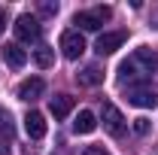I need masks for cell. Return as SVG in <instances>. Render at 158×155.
<instances>
[{
  "mask_svg": "<svg viewBox=\"0 0 158 155\" xmlns=\"http://www.w3.org/2000/svg\"><path fill=\"white\" fill-rule=\"evenodd\" d=\"M34 61H37L43 70L52 67V64H55V49H52V46H40L37 52H34Z\"/></svg>",
  "mask_w": 158,
  "mask_h": 155,
  "instance_id": "14",
  "label": "cell"
},
{
  "mask_svg": "<svg viewBox=\"0 0 158 155\" xmlns=\"http://www.w3.org/2000/svg\"><path fill=\"white\" fill-rule=\"evenodd\" d=\"M3 61H6L9 67H24V64H27V52L21 49L19 43H6V46H3Z\"/></svg>",
  "mask_w": 158,
  "mask_h": 155,
  "instance_id": "9",
  "label": "cell"
},
{
  "mask_svg": "<svg viewBox=\"0 0 158 155\" xmlns=\"http://www.w3.org/2000/svg\"><path fill=\"white\" fill-rule=\"evenodd\" d=\"M94 128H98V119H94L91 110H82L76 116V122H73V131H76V134H91Z\"/></svg>",
  "mask_w": 158,
  "mask_h": 155,
  "instance_id": "13",
  "label": "cell"
},
{
  "mask_svg": "<svg viewBox=\"0 0 158 155\" xmlns=\"http://www.w3.org/2000/svg\"><path fill=\"white\" fill-rule=\"evenodd\" d=\"M0 155H9V146H0Z\"/></svg>",
  "mask_w": 158,
  "mask_h": 155,
  "instance_id": "20",
  "label": "cell"
},
{
  "mask_svg": "<svg viewBox=\"0 0 158 155\" xmlns=\"http://www.w3.org/2000/svg\"><path fill=\"white\" fill-rule=\"evenodd\" d=\"M82 155H110V152L100 149V146H88V149H82Z\"/></svg>",
  "mask_w": 158,
  "mask_h": 155,
  "instance_id": "18",
  "label": "cell"
},
{
  "mask_svg": "<svg viewBox=\"0 0 158 155\" xmlns=\"http://www.w3.org/2000/svg\"><path fill=\"white\" fill-rule=\"evenodd\" d=\"M61 52H64V58L76 61L82 52H85V40H82V34L79 31H64L61 34Z\"/></svg>",
  "mask_w": 158,
  "mask_h": 155,
  "instance_id": "6",
  "label": "cell"
},
{
  "mask_svg": "<svg viewBox=\"0 0 158 155\" xmlns=\"http://www.w3.org/2000/svg\"><path fill=\"white\" fill-rule=\"evenodd\" d=\"M40 12H43V15H58V3L43 0V3H40Z\"/></svg>",
  "mask_w": 158,
  "mask_h": 155,
  "instance_id": "16",
  "label": "cell"
},
{
  "mask_svg": "<svg viewBox=\"0 0 158 155\" xmlns=\"http://www.w3.org/2000/svg\"><path fill=\"white\" fill-rule=\"evenodd\" d=\"M125 40H128L125 31H110V34H100V37H98L94 49H98V55H113L116 49L125 46Z\"/></svg>",
  "mask_w": 158,
  "mask_h": 155,
  "instance_id": "7",
  "label": "cell"
},
{
  "mask_svg": "<svg viewBox=\"0 0 158 155\" xmlns=\"http://www.w3.org/2000/svg\"><path fill=\"white\" fill-rule=\"evenodd\" d=\"M15 37L21 40V43H37L40 34H43V27H40V21L34 19V15H27V12H21L19 19H15Z\"/></svg>",
  "mask_w": 158,
  "mask_h": 155,
  "instance_id": "5",
  "label": "cell"
},
{
  "mask_svg": "<svg viewBox=\"0 0 158 155\" xmlns=\"http://www.w3.org/2000/svg\"><path fill=\"white\" fill-rule=\"evenodd\" d=\"M0 131H3V134H12V122H9V113H3V110H0Z\"/></svg>",
  "mask_w": 158,
  "mask_h": 155,
  "instance_id": "17",
  "label": "cell"
},
{
  "mask_svg": "<svg viewBox=\"0 0 158 155\" xmlns=\"http://www.w3.org/2000/svg\"><path fill=\"white\" fill-rule=\"evenodd\" d=\"M43 91H46V82L40 76H31V79H24L19 85V100H27V103H34V100H40L43 97Z\"/></svg>",
  "mask_w": 158,
  "mask_h": 155,
  "instance_id": "8",
  "label": "cell"
},
{
  "mask_svg": "<svg viewBox=\"0 0 158 155\" xmlns=\"http://www.w3.org/2000/svg\"><path fill=\"white\" fill-rule=\"evenodd\" d=\"M100 122H103V131L113 137H122L125 134V116H122V110H118L116 103H103V110H100Z\"/></svg>",
  "mask_w": 158,
  "mask_h": 155,
  "instance_id": "4",
  "label": "cell"
},
{
  "mask_svg": "<svg viewBox=\"0 0 158 155\" xmlns=\"http://www.w3.org/2000/svg\"><path fill=\"white\" fill-rule=\"evenodd\" d=\"M49 110H52L55 119H67L70 110H73V97H70V94H55L52 100H49Z\"/></svg>",
  "mask_w": 158,
  "mask_h": 155,
  "instance_id": "10",
  "label": "cell"
},
{
  "mask_svg": "<svg viewBox=\"0 0 158 155\" xmlns=\"http://www.w3.org/2000/svg\"><path fill=\"white\" fill-rule=\"evenodd\" d=\"M76 79H79V85H100L103 82V70L98 64H88V67H82L76 73Z\"/></svg>",
  "mask_w": 158,
  "mask_h": 155,
  "instance_id": "12",
  "label": "cell"
},
{
  "mask_svg": "<svg viewBox=\"0 0 158 155\" xmlns=\"http://www.w3.org/2000/svg\"><path fill=\"white\" fill-rule=\"evenodd\" d=\"M149 128H152V125H149V119H134V134H140V137H146L149 134Z\"/></svg>",
  "mask_w": 158,
  "mask_h": 155,
  "instance_id": "15",
  "label": "cell"
},
{
  "mask_svg": "<svg viewBox=\"0 0 158 155\" xmlns=\"http://www.w3.org/2000/svg\"><path fill=\"white\" fill-rule=\"evenodd\" d=\"M128 103H131V107H143V110H149V107H155V103H158V88L152 85V82L131 85V88H128Z\"/></svg>",
  "mask_w": 158,
  "mask_h": 155,
  "instance_id": "2",
  "label": "cell"
},
{
  "mask_svg": "<svg viewBox=\"0 0 158 155\" xmlns=\"http://www.w3.org/2000/svg\"><path fill=\"white\" fill-rule=\"evenodd\" d=\"M3 27H6V9H0V34H3Z\"/></svg>",
  "mask_w": 158,
  "mask_h": 155,
  "instance_id": "19",
  "label": "cell"
},
{
  "mask_svg": "<svg viewBox=\"0 0 158 155\" xmlns=\"http://www.w3.org/2000/svg\"><path fill=\"white\" fill-rule=\"evenodd\" d=\"M113 15V9L110 6H94V9H88V12H76L73 15V24H79L82 31H100V24Z\"/></svg>",
  "mask_w": 158,
  "mask_h": 155,
  "instance_id": "3",
  "label": "cell"
},
{
  "mask_svg": "<svg viewBox=\"0 0 158 155\" xmlns=\"http://www.w3.org/2000/svg\"><path fill=\"white\" fill-rule=\"evenodd\" d=\"M149 73H155V55L149 49H137L131 58H125L118 64V82L125 88L140 85V82H149Z\"/></svg>",
  "mask_w": 158,
  "mask_h": 155,
  "instance_id": "1",
  "label": "cell"
},
{
  "mask_svg": "<svg viewBox=\"0 0 158 155\" xmlns=\"http://www.w3.org/2000/svg\"><path fill=\"white\" fill-rule=\"evenodd\" d=\"M24 131H27V137H34V140L46 137V119L40 116V113H27L24 116Z\"/></svg>",
  "mask_w": 158,
  "mask_h": 155,
  "instance_id": "11",
  "label": "cell"
}]
</instances>
